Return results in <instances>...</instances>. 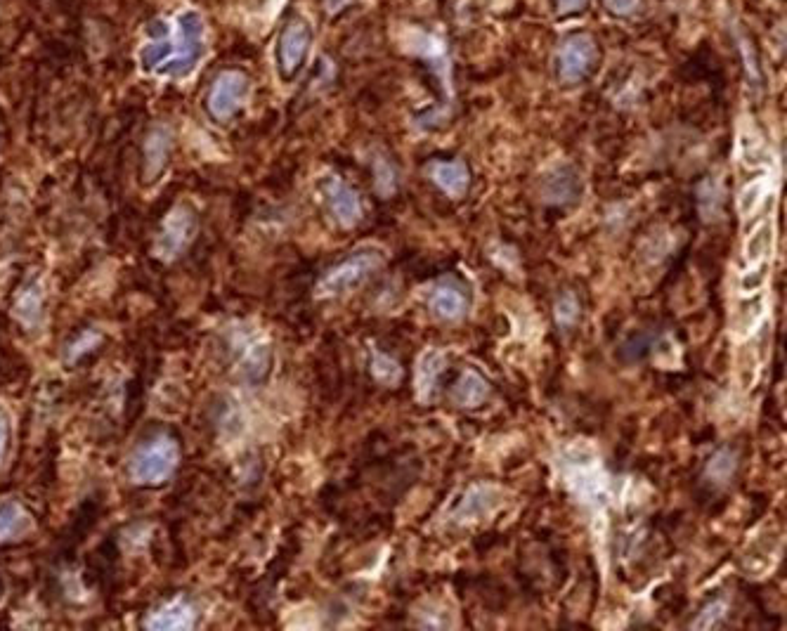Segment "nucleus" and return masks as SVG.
Returning a JSON list of instances; mask_svg holds the SVG:
<instances>
[{"label": "nucleus", "mask_w": 787, "mask_h": 631, "mask_svg": "<svg viewBox=\"0 0 787 631\" xmlns=\"http://www.w3.org/2000/svg\"><path fill=\"white\" fill-rule=\"evenodd\" d=\"M324 194H327V204L334 213L336 223L341 227H353L360 223L362 218V201L348 182L341 178H329L324 182Z\"/></svg>", "instance_id": "1a4fd4ad"}, {"label": "nucleus", "mask_w": 787, "mask_h": 631, "mask_svg": "<svg viewBox=\"0 0 787 631\" xmlns=\"http://www.w3.org/2000/svg\"><path fill=\"white\" fill-rule=\"evenodd\" d=\"M601 60L596 38L587 31L565 36L556 50V78L563 86H580L594 74Z\"/></svg>", "instance_id": "7ed1b4c3"}, {"label": "nucleus", "mask_w": 787, "mask_h": 631, "mask_svg": "<svg viewBox=\"0 0 787 631\" xmlns=\"http://www.w3.org/2000/svg\"><path fill=\"white\" fill-rule=\"evenodd\" d=\"M31 518L17 502L0 504V542H10L29 532Z\"/></svg>", "instance_id": "aec40b11"}, {"label": "nucleus", "mask_w": 787, "mask_h": 631, "mask_svg": "<svg viewBox=\"0 0 787 631\" xmlns=\"http://www.w3.org/2000/svg\"><path fill=\"white\" fill-rule=\"evenodd\" d=\"M312 43H315V29L308 19L296 15L286 19L275 43V64L282 81H294L308 62Z\"/></svg>", "instance_id": "20e7f679"}, {"label": "nucleus", "mask_w": 787, "mask_h": 631, "mask_svg": "<svg viewBox=\"0 0 787 631\" xmlns=\"http://www.w3.org/2000/svg\"><path fill=\"white\" fill-rule=\"evenodd\" d=\"M428 175H431L435 187L445 192L450 199L466 197L468 187H471V171L461 159L433 161L428 166Z\"/></svg>", "instance_id": "9d476101"}, {"label": "nucleus", "mask_w": 787, "mask_h": 631, "mask_svg": "<svg viewBox=\"0 0 787 631\" xmlns=\"http://www.w3.org/2000/svg\"><path fill=\"white\" fill-rule=\"evenodd\" d=\"M698 204L700 213L707 223L717 220L721 216V185L714 178H707L698 187Z\"/></svg>", "instance_id": "5701e85b"}, {"label": "nucleus", "mask_w": 787, "mask_h": 631, "mask_svg": "<svg viewBox=\"0 0 787 631\" xmlns=\"http://www.w3.org/2000/svg\"><path fill=\"white\" fill-rule=\"evenodd\" d=\"M736 43H738L740 60H743L747 78H750L754 88H759L764 83V71H762V62H759L757 48H754V43L750 41V36H745L743 29L736 31Z\"/></svg>", "instance_id": "412c9836"}, {"label": "nucleus", "mask_w": 787, "mask_h": 631, "mask_svg": "<svg viewBox=\"0 0 787 631\" xmlns=\"http://www.w3.org/2000/svg\"><path fill=\"white\" fill-rule=\"evenodd\" d=\"M580 192H582L580 178H577V173L572 171L570 166H561L556 168V171H551L546 175L542 187L544 201H549V204L554 206L572 204V201L580 197Z\"/></svg>", "instance_id": "ddd939ff"}, {"label": "nucleus", "mask_w": 787, "mask_h": 631, "mask_svg": "<svg viewBox=\"0 0 787 631\" xmlns=\"http://www.w3.org/2000/svg\"><path fill=\"white\" fill-rule=\"evenodd\" d=\"M428 308L438 320L454 322L461 320L468 310V298L459 286L454 284H440L435 286V291L431 294V301H428Z\"/></svg>", "instance_id": "4468645a"}, {"label": "nucleus", "mask_w": 787, "mask_h": 631, "mask_svg": "<svg viewBox=\"0 0 787 631\" xmlns=\"http://www.w3.org/2000/svg\"><path fill=\"white\" fill-rule=\"evenodd\" d=\"M369 369H372V376L383 386L393 388L398 386L400 379H402V367L400 362L395 360V357H390L388 353H379V350H374L372 353V362H369Z\"/></svg>", "instance_id": "4be33fe9"}, {"label": "nucleus", "mask_w": 787, "mask_h": 631, "mask_svg": "<svg viewBox=\"0 0 787 631\" xmlns=\"http://www.w3.org/2000/svg\"><path fill=\"white\" fill-rule=\"evenodd\" d=\"M194 230H197V218L194 211L187 206H178L168 213L164 225H161L159 234V253L164 258H175L187 249V244L192 242Z\"/></svg>", "instance_id": "0eeeda50"}, {"label": "nucleus", "mask_w": 787, "mask_h": 631, "mask_svg": "<svg viewBox=\"0 0 787 631\" xmlns=\"http://www.w3.org/2000/svg\"><path fill=\"white\" fill-rule=\"evenodd\" d=\"M554 315H556L558 327H561L563 331H570L572 327H575L577 320H580V301H577V296L570 294V291H565V294L558 296Z\"/></svg>", "instance_id": "bb28decb"}, {"label": "nucleus", "mask_w": 787, "mask_h": 631, "mask_svg": "<svg viewBox=\"0 0 787 631\" xmlns=\"http://www.w3.org/2000/svg\"><path fill=\"white\" fill-rule=\"evenodd\" d=\"M764 308H766V301H764L762 291L745 296L743 301L738 303V308L733 310V317H731V331H733V334L740 336V338L750 336L752 331L759 327V320H762Z\"/></svg>", "instance_id": "a211bd4d"}, {"label": "nucleus", "mask_w": 787, "mask_h": 631, "mask_svg": "<svg viewBox=\"0 0 787 631\" xmlns=\"http://www.w3.org/2000/svg\"><path fill=\"white\" fill-rule=\"evenodd\" d=\"M180 461L178 442L168 435H156L138 447L130 461V478L138 485H161L173 476Z\"/></svg>", "instance_id": "f03ea898"}, {"label": "nucleus", "mask_w": 787, "mask_h": 631, "mask_svg": "<svg viewBox=\"0 0 787 631\" xmlns=\"http://www.w3.org/2000/svg\"><path fill=\"white\" fill-rule=\"evenodd\" d=\"M0 594H3V589H0Z\"/></svg>", "instance_id": "f704fd0d"}, {"label": "nucleus", "mask_w": 787, "mask_h": 631, "mask_svg": "<svg viewBox=\"0 0 787 631\" xmlns=\"http://www.w3.org/2000/svg\"><path fill=\"white\" fill-rule=\"evenodd\" d=\"M726 610H728L726 601L707 603V606L698 613V617H695L691 627L693 629H714V627H719L721 620H724V617H726Z\"/></svg>", "instance_id": "c85d7f7f"}, {"label": "nucleus", "mask_w": 787, "mask_h": 631, "mask_svg": "<svg viewBox=\"0 0 787 631\" xmlns=\"http://www.w3.org/2000/svg\"><path fill=\"white\" fill-rule=\"evenodd\" d=\"M773 244H776V225H773L771 218H766L764 223L747 237L745 263L747 265L762 263V260L769 258V253L773 251Z\"/></svg>", "instance_id": "6ab92c4d"}, {"label": "nucleus", "mask_w": 787, "mask_h": 631, "mask_svg": "<svg viewBox=\"0 0 787 631\" xmlns=\"http://www.w3.org/2000/svg\"><path fill=\"white\" fill-rule=\"evenodd\" d=\"M447 367V357L440 348H426L424 353L419 355L414 369V390H416V400L419 402H431L435 386H438L440 374L445 372Z\"/></svg>", "instance_id": "9b49d317"}, {"label": "nucleus", "mask_w": 787, "mask_h": 631, "mask_svg": "<svg viewBox=\"0 0 787 631\" xmlns=\"http://www.w3.org/2000/svg\"><path fill=\"white\" fill-rule=\"evenodd\" d=\"M738 468V457L733 450H719L714 457L710 459V464H707V478L712 480V483L717 485H724L728 480L733 478V473H736Z\"/></svg>", "instance_id": "b1692460"}, {"label": "nucleus", "mask_w": 787, "mask_h": 631, "mask_svg": "<svg viewBox=\"0 0 787 631\" xmlns=\"http://www.w3.org/2000/svg\"><path fill=\"white\" fill-rule=\"evenodd\" d=\"M173 138L171 130L166 126H156L152 133H149L147 145H145V180H156L168 164V156H171Z\"/></svg>", "instance_id": "dca6fc26"}, {"label": "nucleus", "mask_w": 787, "mask_h": 631, "mask_svg": "<svg viewBox=\"0 0 787 631\" xmlns=\"http://www.w3.org/2000/svg\"><path fill=\"white\" fill-rule=\"evenodd\" d=\"M490 395V383L485 381V376L476 372V369H466L461 372L459 381L452 388V400L459 407H480Z\"/></svg>", "instance_id": "f3484780"}, {"label": "nucleus", "mask_w": 787, "mask_h": 631, "mask_svg": "<svg viewBox=\"0 0 787 631\" xmlns=\"http://www.w3.org/2000/svg\"><path fill=\"white\" fill-rule=\"evenodd\" d=\"M251 93V78L239 69L223 71L216 81H213L211 90H208L206 97V109L208 116L213 121L225 123L230 121L239 109L244 107L246 100H249Z\"/></svg>", "instance_id": "423d86ee"}, {"label": "nucleus", "mask_w": 787, "mask_h": 631, "mask_svg": "<svg viewBox=\"0 0 787 631\" xmlns=\"http://www.w3.org/2000/svg\"><path fill=\"white\" fill-rule=\"evenodd\" d=\"M374 187L383 199H390L398 192V171H395V166L390 164L388 159H383V156L374 161Z\"/></svg>", "instance_id": "a878e982"}, {"label": "nucleus", "mask_w": 787, "mask_h": 631, "mask_svg": "<svg viewBox=\"0 0 787 631\" xmlns=\"http://www.w3.org/2000/svg\"><path fill=\"white\" fill-rule=\"evenodd\" d=\"M601 5L615 19H632L643 10V0H601Z\"/></svg>", "instance_id": "7c9ffc66"}, {"label": "nucleus", "mask_w": 787, "mask_h": 631, "mask_svg": "<svg viewBox=\"0 0 787 631\" xmlns=\"http://www.w3.org/2000/svg\"><path fill=\"white\" fill-rule=\"evenodd\" d=\"M383 265V256L379 251H360L331 268L327 275L317 284V296L320 298H336L357 289L367 282Z\"/></svg>", "instance_id": "39448f33"}, {"label": "nucleus", "mask_w": 787, "mask_h": 631, "mask_svg": "<svg viewBox=\"0 0 787 631\" xmlns=\"http://www.w3.org/2000/svg\"><path fill=\"white\" fill-rule=\"evenodd\" d=\"M766 279H769V263H766V260H762V263H754L752 270L743 272V275H740V279H738L740 294L743 296L757 294V291L764 289Z\"/></svg>", "instance_id": "cd10ccee"}, {"label": "nucleus", "mask_w": 787, "mask_h": 631, "mask_svg": "<svg viewBox=\"0 0 787 631\" xmlns=\"http://www.w3.org/2000/svg\"><path fill=\"white\" fill-rule=\"evenodd\" d=\"M197 624V613L190 603L185 601H171L164 603L161 608H156L149 613L145 620V627L149 629H192Z\"/></svg>", "instance_id": "2eb2a0df"}, {"label": "nucleus", "mask_w": 787, "mask_h": 631, "mask_svg": "<svg viewBox=\"0 0 787 631\" xmlns=\"http://www.w3.org/2000/svg\"><path fill=\"white\" fill-rule=\"evenodd\" d=\"M499 502V490L492 485H473L461 494L457 509H454V520L459 523H466V520H480L485 518L487 513H492L497 509Z\"/></svg>", "instance_id": "f8f14e48"}, {"label": "nucleus", "mask_w": 787, "mask_h": 631, "mask_svg": "<svg viewBox=\"0 0 787 631\" xmlns=\"http://www.w3.org/2000/svg\"><path fill=\"white\" fill-rule=\"evenodd\" d=\"M234 350H237V369L244 374L246 381L260 383L268 376L272 362L268 343L256 336H239L234 341Z\"/></svg>", "instance_id": "6e6552de"}, {"label": "nucleus", "mask_w": 787, "mask_h": 631, "mask_svg": "<svg viewBox=\"0 0 787 631\" xmlns=\"http://www.w3.org/2000/svg\"><path fill=\"white\" fill-rule=\"evenodd\" d=\"M360 0H324V8L329 12H338V10H346L350 5H357Z\"/></svg>", "instance_id": "72a5a7b5"}, {"label": "nucleus", "mask_w": 787, "mask_h": 631, "mask_svg": "<svg viewBox=\"0 0 787 631\" xmlns=\"http://www.w3.org/2000/svg\"><path fill=\"white\" fill-rule=\"evenodd\" d=\"M769 197V180H754L750 185L745 187L743 192H740L738 197V213L740 218H750L754 211H757L759 206H762V201Z\"/></svg>", "instance_id": "393cba45"}, {"label": "nucleus", "mask_w": 787, "mask_h": 631, "mask_svg": "<svg viewBox=\"0 0 787 631\" xmlns=\"http://www.w3.org/2000/svg\"><path fill=\"white\" fill-rule=\"evenodd\" d=\"M558 17H570V15H580V12L587 10L589 0H554Z\"/></svg>", "instance_id": "2f4dec72"}, {"label": "nucleus", "mask_w": 787, "mask_h": 631, "mask_svg": "<svg viewBox=\"0 0 787 631\" xmlns=\"http://www.w3.org/2000/svg\"><path fill=\"white\" fill-rule=\"evenodd\" d=\"M10 450V419L8 414L0 412V464L8 457Z\"/></svg>", "instance_id": "473e14b6"}, {"label": "nucleus", "mask_w": 787, "mask_h": 631, "mask_svg": "<svg viewBox=\"0 0 787 631\" xmlns=\"http://www.w3.org/2000/svg\"><path fill=\"white\" fill-rule=\"evenodd\" d=\"M41 305H43V296L38 294V286H29V289L22 294V298H19L17 315L29 324L36 322L38 312H41Z\"/></svg>", "instance_id": "c756f323"}, {"label": "nucleus", "mask_w": 787, "mask_h": 631, "mask_svg": "<svg viewBox=\"0 0 787 631\" xmlns=\"http://www.w3.org/2000/svg\"><path fill=\"white\" fill-rule=\"evenodd\" d=\"M206 50V22L197 10H182L171 29L140 52L142 69L159 78H182L199 67Z\"/></svg>", "instance_id": "f257e3e1"}]
</instances>
